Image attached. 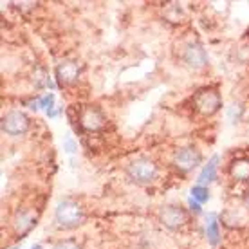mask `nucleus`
I'll use <instances>...</instances> for the list:
<instances>
[{"instance_id":"nucleus-1","label":"nucleus","mask_w":249,"mask_h":249,"mask_svg":"<svg viewBox=\"0 0 249 249\" xmlns=\"http://www.w3.org/2000/svg\"><path fill=\"white\" fill-rule=\"evenodd\" d=\"M54 218L60 228H65V230H72V228H78V226L83 224L85 220V212L78 202L74 200H60L54 210Z\"/></svg>"},{"instance_id":"nucleus-2","label":"nucleus","mask_w":249,"mask_h":249,"mask_svg":"<svg viewBox=\"0 0 249 249\" xmlns=\"http://www.w3.org/2000/svg\"><path fill=\"white\" fill-rule=\"evenodd\" d=\"M126 175H128L134 182H137V184H148V182H152L156 179L157 166L152 159L139 157V159H134V161L128 162Z\"/></svg>"},{"instance_id":"nucleus-3","label":"nucleus","mask_w":249,"mask_h":249,"mask_svg":"<svg viewBox=\"0 0 249 249\" xmlns=\"http://www.w3.org/2000/svg\"><path fill=\"white\" fill-rule=\"evenodd\" d=\"M193 105H195V108H197L202 116H213V114H217L218 110H220L222 98H220V94H218L217 90H213V89H202V90H199V92L195 94Z\"/></svg>"},{"instance_id":"nucleus-4","label":"nucleus","mask_w":249,"mask_h":249,"mask_svg":"<svg viewBox=\"0 0 249 249\" xmlns=\"http://www.w3.org/2000/svg\"><path fill=\"white\" fill-rule=\"evenodd\" d=\"M29 128V118L22 110H9L2 118V132L7 136H22Z\"/></svg>"},{"instance_id":"nucleus-5","label":"nucleus","mask_w":249,"mask_h":249,"mask_svg":"<svg viewBox=\"0 0 249 249\" xmlns=\"http://www.w3.org/2000/svg\"><path fill=\"white\" fill-rule=\"evenodd\" d=\"M159 220L168 230H179V228H182L188 222V213L184 212V208H181V206L168 204L164 206V208H161Z\"/></svg>"},{"instance_id":"nucleus-6","label":"nucleus","mask_w":249,"mask_h":249,"mask_svg":"<svg viewBox=\"0 0 249 249\" xmlns=\"http://www.w3.org/2000/svg\"><path fill=\"white\" fill-rule=\"evenodd\" d=\"M200 161H202V156H200L199 150L193 148V146L181 148L174 157L175 168L181 170V172H192V170H195L199 166Z\"/></svg>"},{"instance_id":"nucleus-7","label":"nucleus","mask_w":249,"mask_h":249,"mask_svg":"<svg viewBox=\"0 0 249 249\" xmlns=\"http://www.w3.org/2000/svg\"><path fill=\"white\" fill-rule=\"evenodd\" d=\"M80 76V63L74 60H63L56 65V80L60 85H72Z\"/></svg>"},{"instance_id":"nucleus-8","label":"nucleus","mask_w":249,"mask_h":249,"mask_svg":"<svg viewBox=\"0 0 249 249\" xmlns=\"http://www.w3.org/2000/svg\"><path fill=\"white\" fill-rule=\"evenodd\" d=\"M80 124L89 132H98L105 126V116L101 114L100 108L87 107V108H83V112L80 116Z\"/></svg>"},{"instance_id":"nucleus-9","label":"nucleus","mask_w":249,"mask_h":249,"mask_svg":"<svg viewBox=\"0 0 249 249\" xmlns=\"http://www.w3.org/2000/svg\"><path fill=\"white\" fill-rule=\"evenodd\" d=\"M182 60L188 67L192 69H202L208 63V54L199 44H188L184 53H182Z\"/></svg>"},{"instance_id":"nucleus-10","label":"nucleus","mask_w":249,"mask_h":249,"mask_svg":"<svg viewBox=\"0 0 249 249\" xmlns=\"http://www.w3.org/2000/svg\"><path fill=\"white\" fill-rule=\"evenodd\" d=\"M230 174L235 181H249V159L248 157H238L231 162Z\"/></svg>"},{"instance_id":"nucleus-11","label":"nucleus","mask_w":249,"mask_h":249,"mask_svg":"<svg viewBox=\"0 0 249 249\" xmlns=\"http://www.w3.org/2000/svg\"><path fill=\"white\" fill-rule=\"evenodd\" d=\"M218 156H213L210 161H208V164H204V168H202V172H200L199 179H197V182H199L200 186H206V184H210V182H213L215 179H217V166H218Z\"/></svg>"},{"instance_id":"nucleus-12","label":"nucleus","mask_w":249,"mask_h":249,"mask_svg":"<svg viewBox=\"0 0 249 249\" xmlns=\"http://www.w3.org/2000/svg\"><path fill=\"white\" fill-rule=\"evenodd\" d=\"M15 231L18 233V235H25L27 231L33 230V226H36V220L29 215V213L25 212H18L17 213V217H15Z\"/></svg>"},{"instance_id":"nucleus-13","label":"nucleus","mask_w":249,"mask_h":249,"mask_svg":"<svg viewBox=\"0 0 249 249\" xmlns=\"http://www.w3.org/2000/svg\"><path fill=\"white\" fill-rule=\"evenodd\" d=\"M206 235H208V240H210L212 246H217L220 242V230H218L217 215L215 213H210L208 218H206Z\"/></svg>"},{"instance_id":"nucleus-14","label":"nucleus","mask_w":249,"mask_h":249,"mask_svg":"<svg viewBox=\"0 0 249 249\" xmlns=\"http://www.w3.org/2000/svg\"><path fill=\"white\" fill-rule=\"evenodd\" d=\"M192 199L197 200L199 204H202V202H206V200L210 199V192H208V188L206 186H200V184H197V186L192 188Z\"/></svg>"},{"instance_id":"nucleus-15","label":"nucleus","mask_w":249,"mask_h":249,"mask_svg":"<svg viewBox=\"0 0 249 249\" xmlns=\"http://www.w3.org/2000/svg\"><path fill=\"white\" fill-rule=\"evenodd\" d=\"M40 107H44L47 112H51L53 107H54V94H47V96H44V98L40 100Z\"/></svg>"},{"instance_id":"nucleus-16","label":"nucleus","mask_w":249,"mask_h":249,"mask_svg":"<svg viewBox=\"0 0 249 249\" xmlns=\"http://www.w3.org/2000/svg\"><path fill=\"white\" fill-rule=\"evenodd\" d=\"M53 249H81V248L74 240H62V242H58Z\"/></svg>"},{"instance_id":"nucleus-17","label":"nucleus","mask_w":249,"mask_h":249,"mask_svg":"<svg viewBox=\"0 0 249 249\" xmlns=\"http://www.w3.org/2000/svg\"><path fill=\"white\" fill-rule=\"evenodd\" d=\"M63 146H65V150H67L69 154H74V152H76V144H74V141H72L71 137H65V141H63Z\"/></svg>"},{"instance_id":"nucleus-18","label":"nucleus","mask_w":249,"mask_h":249,"mask_svg":"<svg viewBox=\"0 0 249 249\" xmlns=\"http://www.w3.org/2000/svg\"><path fill=\"white\" fill-rule=\"evenodd\" d=\"M33 249H42V248H40V246H36V248H33Z\"/></svg>"},{"instance_id":"nucleus-19","label":"nucleus","mask_w":249,"mask_h":249,"mask_svg":"<svg viewBox=\"0 0 249 249\" xmlns=\"http://www.w3.org/2000/svg\"><path fill=\"white\" fill-rule=\"evenodd\" d=\"M13 249H18V248H13Z\"/></svg>"}]
</instances>
